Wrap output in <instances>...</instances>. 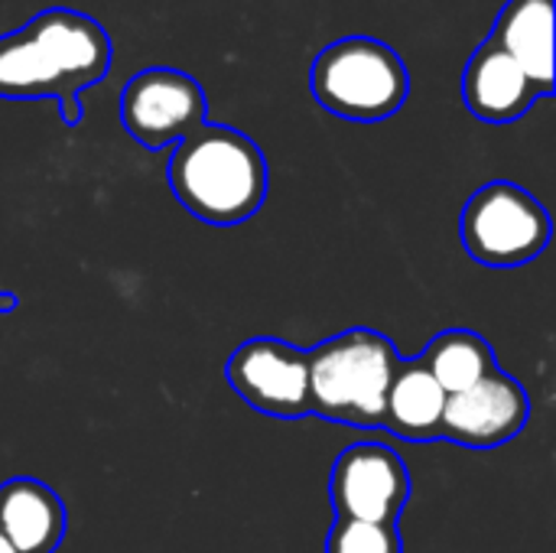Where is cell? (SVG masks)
<instances>
[{
    "mask_svg": "<svg viewBox=\"0 0 556 553\" xmlns=\"http://www.w3.org/2000/svg\"><path fill=\"white\" fill-rule=\"evenodd\" d=\"M111 52V36L94 16L49 7L0 36V98H55L65 121L78 124V91L108 75Z\"/></svg>",
    "mask_w": 556,
    "mask_h": 553,
    "instance_id": "1",
    "label": "cell"
},
{
    "mask_svg": "<svg viewBox=\"0 0 556 553\" xmlns=\"http://www.w3.org/2000/svg\"><path fill=\"white\" fill-rule=\"evenodd\" d=\"M169 186L179 205L199 222L238 225L264 205L267 160L248 134L225 124H202L176 143Z\"/></svg>",
    "mask_w": 556,
    "mask_h": 553,
    "instance_id": "2",
    "label": "cell"
},
{
    "mask_svg": "<svg viewBox=\"0 0 556 553\" xmlns=\"http://www.w3.org/2000/svg\"><path fill=\"white\" fill-rule=\"evenodd\" d=\"M306 359L313 414L352 427H384L388 388L401 359L381 332L349 329Z\"/></svg>",
    "mask_w": 556,
    "mask_h": 553,
    "instance_id": "3",
    "label": "cell"
},
{
    "mask_svg": "<svg viewBox=\"0 0 556 553\" xmlns=\"http://www.w3.org/2000/svg\"><path fill=\"white\" fill-rule=\"evenodd\" d=\"M309 88L316 104L329 114L375 124L404 108L410 75L388 42L375 36H342L313 59Z\"/></svg>",
    "mask_w": 556,
    "mask_h": 553,
    "instance_id": "4",
    "label": "cell"
},
{
    "mask_svg": "<svg viewBox=\"0 0 556 553\" xmlns=\"http://www.w3.org/2000/svg\"><path fill=\"white\" fill-rule=\"evenodd\" d=\"M547 209L521 186L495 179L463 209V244L485 267H521L551 244Z\"/></svg>",
    "mask_w": 556,
    "mask_h": 553,
    "instance_id": "5",
    "label": "cell"
},
{
    "mask_svg": "<svg viewBox=\"0 0 556 553\" xmlns=\"http://www.w3.org/2000/svg\"><path fill=\"white\" fill-rule=\"evenodd\" d=\"M208 104L202 85L169 65L137 72L121 91V121L147 150H166L205 124Z\"/></svg>",
    "mask_w": 556,
    "mask_h": 553,
    "instance_id": "6",
    "label": "cell"
},
{
    "mask_svg": "<svg viewBox=\"0 0 556 553\" xmlns=\"http://www.w3.org/2000/svg\"><path fill=\"white\" fill-rule=\"evenodd\" d=\"M228 381L241 401L261 414L296 420L313 414L309 407V359L306 352L280 339H251L228 359Z\"/></svg>",
    "mask_w": 556,
    "mask_h": 553,
    "instance_id": "7",
    "label": "cell"
},
{
    "mask_svg": "<svg viewBox=\"0 0 556 553\" xmlns=\"http://www.w3.org/2000/svg\"><path fill=\"white\" fill-rule=\"evenodd\" d=\"M407 499V466L384 443H355L332 466V505L339 518L397 525Z\"/></svg>",
    "mask_w": 556,
    "mask_h": 553,
    "instance_id": "8",
    "label": "cell"
},
{
    "mask_svg": "<svg viewBox=\"0 0 556 553\" xmlns=\"http://www.w3.org/2000/svg\"><path fill=\"white\" fill-rule=\"evenodd\" d=\"M528 414L531 401L525 388L511 375L492 372L479 385L459 394H446L440 437L469 450H495L511 443L525 430Z\"/></svg>",
    "mask_w": 556,
    "mask_h": 553,
    "instance_id": "9",
    "label": "cell"
},
{
    "mask_svg": "<svg viewBox=\"0 0 556 553\" xmlns=\"http://www.w3.org/2000/svg\"><path fill=\"white\" fill-rule=\"evenodd\" d=\"M466 108L485 124H511L525 117L538 98H544L521 65L505 55L492 39H485L466 62L463 72Z\"/></svg>",
    "mask_w": 556,
    "mask_h": 553,
    "instance_id": "10",
    "label": "cell"
},
{
    "mask_svg": "<svg viewBox=\"0 0 556 553\" xmlns=\"http://www.w3.org/2000/svg\"><path fill=\"white\" fill-rule=\"evenodd\" d=\"M489 39L521 65L544 98L554 95V0H508Z\"/></svg>",
    "mask_w": 556,
    "mask_h": 553,
    "instance_id": "11",
    "label": "cell"
},
{
    "mask_svg": "<svg viewBox=\"0 0 556 553\" xmlns=\"http://www.w3.org/2000/svg\"><path fill=\"white\" fill-rule=\"evenodd\" d=\"M0 535L16 553H52L65 535V508L59 495L36 479L3 482Z\"/></svg>",
    "mask_w": 556,
    "mask_h": 553,
    "instance_id": "12",
    "label": "cell"
},
{
    "mask_svg": "<svg viewBox=\"0 0 556 553\" xmlns=\"http://www.w3.org/2000/svg\"><path fill=\"white\" fill-rule=\"evenodd\" d=\"M443 407L446 391L433 381L420 359L397 362L391 388H388V411L384 427L404 440H437L443 433Z\"/></svg>",
    "mask_w": 556,
    "mask_h": 553,
    "instance_id": "13",
    "label": "cell"
},
{
    "mask_svg": "<svg viewBox=\"0 0 556 553\" xmlns=\"http://www.w3.org/2000/svg\"><path fill=\"white\" fill-rule=\"evenodd\" d=\"M420 362L446 394H459V391L479 385L482 378H489L492 372H498L492 345L479 332H469V329L440 332L427 345Z\"/></svg>",
    "mask_w": 556,
    "mask_h": 553,
    "instance_id": "14",
    "label": "cell"
},
{
    "mask_svg": "<svg viewBox=\"0 0 556 553\" xmlns=\"http://www.w3.org/2000/svg\"><path fill=\"white\" fill-rule=\"evenodd\" d=\"M326 553H404L397 525H368L339 518L329 531Z\"/></svg>",
    "mask_w": 556,
    "mask_h": 553,
    "instance_id": "15",
    "label": "cell"
},
{
    "mask_svg": "<svg viewBox=\"0 0 556 553\" xmlns=\"http://www.w3.org/2000/svg\"><path fill=\"white\" fill-rule=\"evenodd\" d=\"M0 553H16L13 548H10V541H7L3 535H0Z\"/></svg>",
    "mask_w": 556,
    "mask_h": 553,
    "instance_id": "16",
    "label": "cell"
},
{
    "mask_svg": "<svg viewBox=\"0 0 556 553\" xmlns=\"http://www.w3.org/2000/svg\"><path fill=\"white\" fill-rule=\"evenodd\" d=\"M7 306H13V300H0V310H7Z\"/></svg>",
    "mask_w": 556,
    "mask_h": 553,
    "instance_id": "17",
    "label": "cell"
}]
</instances>
